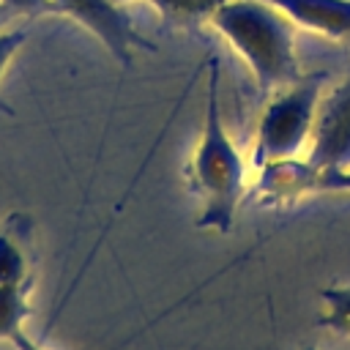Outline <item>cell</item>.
<instances>
[{"instance_id":"6da1fadb","label":"cell","mask_w":350,"mask_h":350,"mask_svg":"<svg viewBox=\"0 0 350 350\" xmlns=\"http://www.w3.org/2000/svg\"><path fill=\"white\" fill-rule=\"evenodd\" d=\"M208 82H205V118H202V137L189 164V183L191 191L202 200L197 227L230 232L235 224V213L243 197L246 164L230 139L221 109H219V63L208 57Z\"/></svg>"},{"instance_id":"3957f363","label":"cell","mask_w":350,"mask_h":350,"mask_svg":"<svg viewBox=\"0 0 350 350\" xmlns=\"http://www.w3.org/2000/svg\"><path fill=\"white\" fill-rule=\"evenodd\" d=\"M323 82H325L323 71L304 74L301 79L279 88V93L268 101L257 123V137L252 150V161L257 170L271 161L295 159L304 150L314 129Z\"/></svg>"},{"instance_id":"5bb4252c","label":"cell","mask_w":350,"mask_h":350,"mask_svg":"<svg viewBox=\"0 0 350 350\" xmlns=\"http://www.w3.org/2000/svg\"><path fill=\"white\" fill-rule=\"evenodd\" d=\"M5 342H11V345H14V350H46L36 336H30V334L25 331V325H22V328H16V331H11Z\"/></svg>"},{"instance_id":"52a82bcc","label":"cell","mask_w":350,"mask_h":350,"mask_svg":"<svg viewBox=\"0 0 350 350\" xmlns=\"http://www.w3.org/2000/svg\"><path fill=\"white\" fill-rule=\"evenodd\" d=\"M30 238H33L30 216L8 213L0 221V284H27V282H33Z\"/></svg>"},{"instance_id":"4fadbf2b","label":"cell","mask_w":350,"mask_h":350,"mask_svg":"<svg viewBox=\"0 0 350 350\" xmlns=\"http://www.w3.org/2000/svg\"><path fill=\"white\" fill-rule=\"evenodd\" d=\"M312 191H350V170L334 172V175H323L314 180Z\"/></svg>"},{"instance_id":"8fae6325","label":"cell","mask_w":350,"mask_h":350,"mask_svg":"<svg viewBox=\"0 0 350 350\" xmlns=\"http://www.w3.org/2000/svg\"><path fill=\"white\" fill-rule=\"evenodd\" d=\"M27 36H30L27 27H8V30L0 27V82H3V74H5L8 63L14 60V55H16V52L22 49V44L27 41ZM0 112H3V115H14V107L3 98V93H0Z\"/></svg>"},{"instance_id":"7c38bea8","label":"cell","mask_w":350,"mask_h":350,"mask_svg":"<svg viewBox=\"0 0 350 350\" xmlns=\"http://www.w3.org/2000/svg\"><path fill=\"white\" fill-rule=\"evenodd\" d=\"M0 8L11 19H36L41 14H55L52 0H0Z\"/></svg>"},{"instance_id":"277c9868","label":"cell","mask_w":350,"mask_h":350,"mask_svg":"<svg viewBox=\"0 0 350 350\" xmlns=\"http://www.w3.org/2000/svg\"><path fill=\"white\" fill-rule=\"evenodd\" d=\"M52 11L74 19L79 27L96 36L123 68L131 66L137 49L156 52V46L137 30L120 0H52Z\"/></svg>"},{"instance_id":"9c48e42d","label":"cell","mask_w":350,"mask_h":350,"mask_svg":"<svg viewBox=\"0 0 350 350\" xmlns=\"http://www.w3.org/2000/svg\"><path fill=\"white\" fill-rule=\"evenodd\" d=\"M172 25H200L211 22L216 8L227 0H145Z\"/></svg>"},{"instance_id":"2e32d148","label":"cell","mask_w":350,"mask_h":350,"mask_svg":"<svg viewBox=\"0 0 350 350\" xmlns=\"http://www.w3.org/2000/svg\"><path fill=\"white\" fill-rule=\"evenodd\" d=\"M304 350H317V347H304Z\"/></svg>"},{"instance_id":"7a4b0ae2","label":"cell","mask_w":350,"mask_h":350,"mask_svg":"<svg viewBox=\"0 0 350 350\" xmlns=\"http://www.w3.org/2000/svg\"><path fill=\"white\" fill-rule=\"evenodd\" d=\"M211 25L246 60L260 90H276L301 79L295 57V25L268 0H227Z\"/></svg>"},{"instance_id":"8992f818","label":"cell","mask_w":350,"mask_h":350,"mask_svg":"<svg viewBox=\"0 0 350 350\" xmlns=\"http://www.w3.org/2000/svg\"><path fill=\"white\" fill-rule=\"evenodd\" d=\"M279 5L295 27L328 36L334 41L350 38V0H268Z\"/></svg>"},{"instance_id":"5b68a950","label":"cell","mask_w":350,"mask_h":350,"mask_svg":"<svg viewBox=\"0 0 350 350\" xmlns=\"http://www.w3.org/2000/svg\"><path fill=\"white\" fill-rule=\"evenodd\" d=\"M304 164L309 167L314 180L350 170V79L334 88L323 109H317L312 145Z\"/></svg>"},{"instance_id":"e0dca14e","label":"cell","mask_w":350,"mask_h":350,"mask_svg":"<svg viewBox=\"0 0 350 350\" xmlns=\"http://www.w3.org/2000/svg\"><path fill=\"white\" fill-rule=\"evenodd\" d=\"M120 3H129V0H120Z\"/></svg>"},{"instance_id":"ba28073f","label":"cell","mask_w":350,"mask_h":350,"mask_svg":"<svg viewBox=\"0 0 350 350\" xmlns=\"http://www.w3.org/2000/svg\"><path fill=\"white\" fill-rule=\"evenodd\" d=\"M30 290L33 282L0 284V339H8V334L22 328L30 317Z\"/></svg>"},{"instance_id":"9a60e30c","label":"cell","mask_w":350,"mask_h":350,"mask_svg":"<svg viewBox=\"0 0 350 350\" xmlns=\"http://www.w3.org/2000/svg\"><path fill=\"white\" fill-rule=\"evenodd\" d=\"M8 19H11V16H8V14H5V11H3V8H0V27H3V25H5V22H8Z\"/></svg>"},{"instance_id":"30bf717a","label":"cell","mask_w":350,"mask_h":350,"mask_svg":"<svg viewBox=\"0 0 350 350\" xmlns=\"http://www.w3.org/2000/svg\"><path fill=\"white\" fill-rule=\"evenodd\" d=\"M323 298V314L320 325L350 336V287L347 284H331L320 290Z\"/></svg>"}]
</instances>
